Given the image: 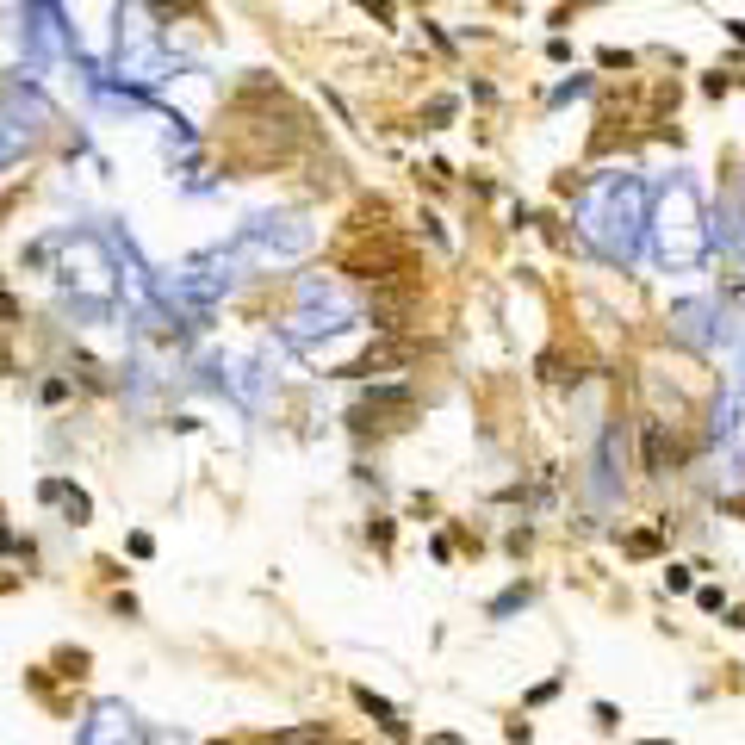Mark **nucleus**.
<instances>
[{
  "label": "nucleus",
  "mask_w": 745,
  "mask_h": 745,
  "mask_svg": "<svg viewBox=\"0 0 745 745\" xmlns=\"http://www.w3.org/2000/svg\"><path fill=\"white\" fill-rule=\"evenodd\" d=\"M429 745H460V733H435V740H429Z\"/></svg>",
  "instance_id": "nucleus-14"
},
{
  "label": "nucleus",
  "mask_w": 745,
  "mask_h": 745,
  "mask_svg": "<svg viewBox=\"0 0 745 745\" xmlns=\"http://www.w3.org/2000/svg\"><path fill=\"white\" fill-rule=\"evenodd\" d=\"M727 31H733V38H740V44H745V19H733V25H727Z\"/></svg>",
  "instance_id": "nucleus-15"
},
{
  "label": "nucleus",
  "mask_w": 745,
  "mask_h": 745,
  "mask_svg": "<svg viewBox=\"0 0 745 745\" xmlns=\"http://www.w3.org/2000/svg\"><path fill=\"white\" fill-rule=\"evenodd\" d=\"M367 534H372V540H379V553H391V522H385V515H379V522H372Z\"/></svg>",
  "instance_id": "nucleus-10"
},
{
  "label": "nucleus",
  "mask_w": 745,
  "mask_h": 745,
  "mask_svg": "<svg viewBox=\"0 0 745 745\" xmlns=\"http://www.w3.org/2000/svg\"><path fill=\"white\" fill-rule=\"evenodd\" d=\"M454 119V100H429V124H448Z\"/></svg>",
  "instance_id": "nucleus-12"
},
{
  "label": "nucleus",
  "mask_w": 745,
  "mask_h": 745,
  "mask_svg": "<svg viewBox=\"0 0 745 745\" xmlns=\"http://www.w3.org/2000/svg\"><path fill=\"white\" fill-rule=\"evenodd\" d=\"M0 372H13V355H6V348H0Z\"/></svg>",
  "instance_id": "nucleus-16"
},
{
  "label": "nucleus",
  "mask_w": 745,
  "mask_h": 745,
  "mask_svg": "<svg viewBox=\"0 0 745 745\" xmlns=\"http://www.w3.org/2000/svg\"><path fill=\"white\" fill-rule=\"evenodd\" d=\"M149 6H155L162 19H168V13H199V0H149Z\"/></svg>",
  "instance_id": "nucleus-8"
},
{
  "label": "nucleus",
  "mask_w": 745,
  "mask_h": 745,
  "mask_svg": "<svg viewBox=\"0 0 745 745\" xmlns=\"http://www.w3.org/2000/svg\"><path fill=\"white\" fill-rule=\"evenodd\" d=\"M597 63H603V69H621V75L633 69V56H627V50H597Z\"/></svg>",
  "instance_id": "nucleus-7"
},
{
  "label": "nucleus",
  "mask_w": 745,
  "mask_h": 745,
  "mask_svg": "<svg viewBox=\"0 0 745 745\" xmlns=\"http://www.w3.org/2000/svg\"><path fill=\"white\" fill-rule=\"evenodd\" d=\"M323 740H330V727L317 721V727H298V733H280V740H273V745H323Z\"/></svg>",
  "instance_id": "nucleus-5"
},
{
  "label": "nucleus",
  "mask_w": 745,
  "mask_h": 745,
  "mask_svg": "<svg viewBox=\"0 0 745 745\" xmlns=\"http://www.w3.org/2000/svg\"><path fill=\"white\" fill-rule=\"evenodd\" d=\"M63 503H69V522H88V515H94L88 491H75V485H69V497H63Z\"/></svg>",
  "instance_id": "nucleus-6"
},
{
  "label": "nucleus",
  "mask_w": 745,
  "mask_h": 745,
  "mask_svg": "<svg viewBox=\"0 0 745 745\" xmlns=\"http://www.w3.org/2000/svg\"><path fill=\"white\" fill-rule=\"evenodd\" d=\"M416 423V391L410 385H372L367 404L355 410V429L367 435V429H379V435H391V429H410Z\"/></svg>",
  "instance_id": "nucleus-1"
},
{
  "label": "nucleus",
  "mask_w": 745,
  "mask_h": 745,
  "mask_svg": "<svg viewBox=\"0 0 745 745\" xmlns=\"http://www.w3.org/2000/svg\"><path fill=\"white\" fill-rule=\"evenodd\" d=\"M621 547H627V553H633V559H652V553H658V547H665V540H658V528H640V534H627V540H621Z\"/></svg>",
  "instance_id": "nucleus-4"
},
{
  "label": "nucleus",
  "mask_w": 745,
  "mask_h": 745,
  "mask_svg": "<svg viewBox=\"0 0 745 745\" xmlns=\"http://www.w3.org/2000/svg\"><path fill=\"white\" fill-rule=\"evenodd\" d=\"M727 88H733V81H727V75H721V69H715V75H708V81H702V94H708V100H721V94H727Z\"/></svg>",
  "instance_id": "nucleus-9"
},
{
  "label": "nucleus",
  "mask_w": 745,
  "mask_h": 745,
  "mask_svg": "<svg viewBox=\"0 0 745 745\" xmlns=\"http://www.w3.org/2000/svg\"><path fill=\"white\" fill-rule=\"evenodd\" d=\"M416 355H423V348H416V342H391V336H385V342H379V348H367V355H361V361H348V379H367V372L404 367V361H416Z\"/></svg>",
  "instance_id": "nucleus-2"
},
{
  "label": "nucleus",
  "mask_w": 745,
  "mask_h": 745,
  "mask_svg": "<svg viewBox=\"0 0 745 745\" xmlns=\"http://www.w3.org/2000/svg\"><path fill=\"white\" fill-rule=\"evenodd\" d=\"M361 13H372L379 25H391V0H361Z\"/></svg>",
  "instance_id": "nucleus-11"
},
{
  "label": "nucleus",
  "mask_w": 745,
  "mask_h": 745,
  "mask_svg": "<svg viewBox=\"0 0 745 745\" xmlns=\"http://www.w3.org/2000/svg\"><path fill=\"white\" fill-rule=\"evenodd\" d=\"M721 509H727V515H745V497H727Z\"/></svg>",
  "instance_id": "nucleus-13"
},
{
  "label": "nucleus",
  "mask_w": 745,
  "mask_h": 745,
  "mask_svg": "<svg viewBox=\"0 0 745 745\" xmlns=\"http://www.w3.org/2000/svg\"><path fill=\"white\" fill-rule=\"evenodd\" d=\"M665 454H671V448H665V423H640V473L658 479V473H665Z\"/></svg>",
  "instance_id": "nucleus-3"
}]
</instances>
